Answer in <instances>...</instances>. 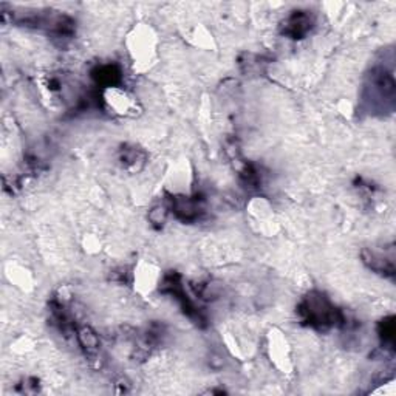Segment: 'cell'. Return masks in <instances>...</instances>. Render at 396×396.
I'll list each match as a JSON object with an SVG mask.
<instances>
[{
	"label": "cell",
	"instance_id": "8992f818",
	"mask_svg": "<svg viewBox=\"0 0 396 396\" xmlns=\"http://www.w3.org/2000/svg\"><path fill=\"white\" fill-rule=\"evenodd\" d=\"M76 338L79 345H81L89 354H95L99 352V338L90 327L79 328L76 332Z\"/></svg>",
	"mask_w": 396,
	"mask_h": 396
},
{
	"label": "cell",
	"instance_id": "3957f363",
	"mask_svg": "<svg viewBox=\"0 0 396 396\" xmlns=\"http://www.w3.org/2000/svg\"><path fill=\"white\" fill-rule=\"evenodd\" d=\"M314 26V17L309 11H293L282 25V33L287 37L302 39L305 37Z\"/></svg>",
	"mask_w": 396,
	"mask_h": 396
},
{
	"label": "cell",
	"instance_id": "5b68a950",
	"mask_svg": "<svg viewBox=\"0 0 396 396\" xmlns=\"http://www.w3.org/2000/svg\"><path fill=\"white\" fill-rule=\"evenodd\" d=\"M91 76H93L95 81L101 84L102 87H115V85L121 82V70L114 64L98 65Z\"/></svg>",
	"mask_w": 396,
	"mask_h": 396
},
{
	"label": "cell",
	"instance_id": "ba28073f",
	"mask_svg": "<svg viewBox=\"0 0 396 396\" xmlns=\"http://www.w3.org/2000/svg\"><path fill=\"white\" fill-rule=\"evenodd\" d=\"M166 215H168V210L161 206H158V208L150 210L149 219L154 224H163L164 222H166Z\"/></svg>",
	"mask_w": 396,
	"mask_h": 396
},
{
	"label": "cell",
	"instance_id": "52a82bcc",
	"mask_svg": "<svg viewBox=\"0 0 396 396\" xmlns=\"http://www.w3.org/2000/svg\"><path fill=\"white\" fill-rule=\"evenodd\" d=\"M379 336H381V339H382V344H386L390 348L393 347V342H395V322H393V318H388V319L381 322Z\"/></svg>",
	"mask_w": 396,
	"mask_h": 396
},
{
	"label": "cell",
	"instance_id": "277c9868",
	"mask_svg": "<svg viewBox=\"0 0 396 396\" xmlns=\"http://www.w3.org/2000/svg\"><path fill=\"white\" fill-rule=\"evenodd\" d=\"M170 209L177 215V219L183 222H195L203 215L204 209L198 198L189 197H174L170 198Z\"/></svg>",
	"mask_w": 396,
	"mask_h": 396
},
{
	"label": "cell",
	"instance_id": "7a4b0ae2",
	"mask_svg": "<svg viewBox=\"0 0 396 396\" xmlns=\"http://www.w3.org/2000/svg\"><path fill=\"white\" fill-rule=\"evenodd\" d=\"M367 102H372V109H386L387 105L393 104L395 98V81L390 70L386 67H376L370 81L366 85Z\"/></svg>",
	"mask_w": 396,
	"mask_h": 396
},
{
	"label": "cell",
	"instance_id": "6da1fadb",
	"mask_svg": "<svg viewBox=\"0 0 396 396\" xmlns=\"http://www.w3.org/2000/svg\"><path fill=\"white\" fill-rule=\"evenodd\" d=\"M297 313L305 325L316 330H328L334 325H344L347 322L344 313L321 291H312L303 297Z\"/></svg>",
	"mask_w": 396,
	"mask_h": 396
}]
</instances>
